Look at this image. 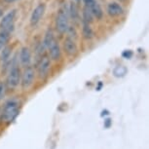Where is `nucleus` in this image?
I'll use <instances>...</instances> for the list:
<instances>
[{
	"mask_svg": "<svg viewBox=\"0 0 149 149\" xmlns=\"http://www.w3.org/2000/svg\"><path fill=\"white\" fill-rule=\"evenodd\" d=\"M123 12H124L123 8L119 3H116V2H111V3L108 4L107 13L111 17H119V16L122 15Z\"/></svg>",
	"mask_w": 149,
	"mask_h": 149,
	"instance_id": "obj_11",
	"label": "nucleus"
},
{
	"mask_svg": "<svg viewBox=\"0 0 149 149\" xmlns=\"http://www.w3.org/2000/svg\"><path fill=\"white\" fill-rule=\"evenodd\" d=\"M45 13V5L44 4H38L37 6L34 8V10L32 11L31 16H30V24L32 26H35L36 24L40 22Z\"/></svg>",
	"mask_w": 149,
	"mask_h": 149,
	"instance_id": "obj_7",
	"label": "nucleus"
},
{
	"mask_svg": "<svg viewBox=\"0 0 149 149\" xmlns=\"http://www.w3.org/2000/svg\"><path fill=\"white\" fill-rule=\"evenodd\" d=\"M127 71H128V69L126 68L125 66L119 65V66H116L114 68L113 74H114V76H116V77H123L127 74Z\"/></svg>",
	"mask_w": 149,
	"mask_h": 149,
	"instance_id": "obj_17",
	"label": "nucleus"
},
{
	"mask_svg": "<svg viewBox=\"0 0 149 149\" xmlns=\"http://www.w3.org/2000/svg\"><path fill=\"white\" fill-rule=\"evenodd\" d=\"M51 67V61H50V58L47 56H44L43 58H41L40 61L38 64V75L40 78L46 77L49 74V70Z\"/></svg>",
	"mask_w": 149,
	"mask_h": 149,
	"instance_id": "obj_6",
	"label": "nucleus"
},
{
	"mask_svg": "<svg viewBox=\"0 0 149 149\" xmlns=\"http://www.w3.org/2000/svg\"><path fill=\"white\" fill-rule=\"evenodd\" d=\"M22 89H27L32 85L33 81H34L35 77V72L34 69L30 66H26V68L24 69V73L22 75Z\"/></svg>",
	"mask_w": 149,
	"mask_h": 149,
	"instance_id": "obj_5",
	"label": "nucleus"
},
{
	"mask_svg": "<svg viewBox=\"0 0 149 149\" xmlns=\"http://www.w3.org/2000/svg\"><path fill=\"white\" fill-rule=\"evenodd\" d=\"M2 16H3V10L0 9V18H1Z\"/></svg>",
	"mask_w": 149,
	"mask_h": 149,
	"instance_id": "obj_26",
	"label": "nucleus"
},
{
	"mask_svg": "<svg viewBox=\"0 0 149 149\" xmlns=\"http://www.w3.org/2000/svg\"><path fill=\"white\" fill-rule=\"evenodd\" d=\"M107 114H109L107 110H103L102 113V116H103V115H107Z\"/></svg>",
	"mask_w": 149,
	"mask_h": 149,
	"instance_id": "obj_24",
	"label": "nucleus"
},
{
	"mask_svg": "<svg viewBox=\"0 0 149 149\" xmlns=\"http://www.w3.org/2000/svg\"><path fill=\"white\" fill-rule=\"evenodd\" d=\"M16 17V10L10 11L9 13L6 14L3 19L0 22V29L1 30H8L12 32L14 29V19Z\"/></svg>",
	"mask_w": 149,
	"mask_h": 149,
	"instance_id": "obj_4",
	"label": "nucleus"
},
{
	"mask_svg": "<svg viewBox=\"0 0 149 149\" xmlns=\"http://www.w3.org/2000/svg\"><path fill=\"white\" fill-rule=\"evenodd\" d=\"M121 1H124V0H121Z\"/></svg>",
	"mask_w": 149,
	"mask_h": 149,
	"instance_id": "obj_27",
	"label": "nucleus"
},
{
	"mask_svg": "<svg viewBox=\"0 0 149 149\" xmlns=\"http://www.w3.org/2000/svg\"><path fill=\"white\" fill-rule=\"evenodd\" d=\"M111 119H106L105 121H104V127L105 128H110V126H111Z\"/></svg>",
	"mask_w": 149,
	"mask_h": 149,
	"instance_id": "obj_22",
	"label": "nucleus"
},
{
	"mask_svg": "<svg viewBox=\"0 0 149 149\" xmlns=\"http://www.w3.org/2000/svg\"><path fill=\"white\" fill-rule=\"evenodd\" d=\"M49 55L50 58H52L53 61H58L61 58V48L60 45H58V41L55 40L53 43L49 46Z\"/></svg>",
	"mask_w": 149,
	"mask_h": 149,
	"instance_id": "obj_9",
	"label": "nucleus"
},
{
	"mask_svg": "<svg viewBox=\"0 0 149 149\" xmlns=\"http://www.w3.org/2000/svg\"><path fill=\"white\" fill-rule=\"evenodd\" d=\"M102 83H100V85H98V87H97V91H100V89L102 88Z\"/></svg>",
	"mask_w": 149,
	"mask_h": 149,
	"instance_id": "obj_25",
	"label": "nucleus"
},
{
	"mask_svg": "<svg viewBox=\"0 0 149 149\" xmlns=\"http://www.w3.org/2000/svg\"><path fill=\"white\" fill-rule=\"evenodd\" d=\"M5 95V86L3 83H0V100L4 97Z\"/></svg>",
	"mask_w": 149,
	"mask_h": 149,
	"instance_id": "obj_19",
	"label": "nucleus"
},
{
	"mask_svg": "<svg viewBox=\"0 0 149 149\" xmlns=\"http://www.w3.org/2000/svg\"><path fill=\"white\" fill-rule=\"evenodd\" d=\"M89 9H90V11H91L93 17L97 18V19H100L102 18L103 12H102V8H100V6L98 5V3H97V1H95L91 7H89Z\"/></svg>",
	"mask_w": 149,
	"mask_h": 149,
	"instance_id": "obj_12",
	"label": "nucleus"
},
{
	"mask_svg": "<svg viewBox=\"0 0 149 149\" xmlns=\"http://www.w3.org/2000/svg\"><path fill=\"white\" fill-rule=\"evenodd\" d=\"M11 32L8 30H1L0 32V51L7 45V42L9 41Z\"/></svg>",
	"mask_w": 149,
	"mask_h": 149,
	"instance_id": "obj_14",
	"label": "nucleus"
},
{
	"mask_svg": "<svg viewBox=\"0 0 149 149\" xmlns=\"http://www.w3.org/2000/svg\"><path fill=\"white\" fill-rule=\"evenodd\" d=\"M63 49L68 56H75L77 53V45L75 43V40L72 37H67L64 39L63 42Z\"/></svg>",
	"mask_w": 149,
	"mask_h": 149,
	"instance_id": "obj_8",
	"label": "nucleus"
},
{
	"mask_svg": "<svg viewBox=\"0 0 149 149\" xmlns=\"http://www.w3.org/2000/svg\"><path fill=\"white\" fill-rule=\"evenodd\" d=\"M67 11L63 8L58 11L57 19H56V29L60 33L63 34L67 31L69 27V19Z\"/></svg>",
	"mask_w": 149,
	"mask_h": 149,
	"instance_id": "obj_2",
	"label": "nucleus"
},
{
	"mask_svg": "<svg viewBox=\"0 0 149 149\" xmlns=\"http://www.w3.org/2000/svg\"><path fill=\"white\" fill-rule=\"evenodd\" d=\"M19 105L17 100H10V102H8L3 109V112H2L1 120L6 124H9L12 121H14L19 112Z\"/></svg>",
	"mask_w": 149,
	"mask_h": 149,
	"instance_id": "obj_1",
	"label": "nucleus"
},
{
	"mask_svg": "<svg viewBox=\"0 0 149 149\" xmlns=\"http://www.w3.org/2000/svg\"><path fill=\"white\" fill-rule=\"evenodd\" d=\"M55 40L56 39H55L54 33H53L52 29H48L46 31V33H45V36H44V40H43L44 46L46 48H49L50 45H51Z\"/></svg>",
	"mask_w": 149,
	"mask_h": 149,
	"instance_id": "obj_15",
	"label": "nucleus"
},
{
	"mask_svg": "<svg viewBox=\"0 0 149 149\" xmlns=\"http://www.w3.org/2000/svg\"><path fill=\"white\" fill-rule=\"evenodd\" d=\"M93 21V15L91 13V11L88 7L84 8L83 10V22H88V24H91Z\"/></svg>",
	"mask_w": 149,
	"mask_h": 149,
	"instance_id": "obj_18",
	"label": "nucleus"
},
{
	"mask_svg": "<svg viewBox=\"0 0 149 149\" xmlns=\"http://www.w3.org/2000/svg\"><path fill=\"white\" fill-rule=\"evenodd\" d=\"M83 2H84V4H85V6L89 8L95 3V0H83Z\"/></svg>",
	"mask_w": 149,
	"mask_h": 149,
	"instance_id": "obj_20",
	"label": "nucleus"
},
{
	"mask_svg": "<svg viewBox=\"0 0 149 149\" xmlns=\"http://www.w3.org/2000/svg\"><path fill=\"white\" fill-rule=\"evenodd\" d=\"M7 3H13V2H16V1H19V0H5Z\"/></svg>",
	"mask_w": 149,
	"mask_h": 149,
	"instance_id": "obj_23",
	"label": "nucleus"
},
{
	"mask_svg": "<svg viewBox=\"0 0 149 149\" xmlns=\"http://www.w3.org/2000/svg\"><path fill=\"white\" fill-rule=\"evenodd\" d=\"M19 61L24 66H29L31 61V53L27 47L22 48L19 52Z\"/></svg>",
	"mask_w": 149,
	"mask_h": 149,
	"instance_id": "obj_10",
	"label": "nucleus"
},
{
	"mask_svg": "<svg viewBox=\"0 0 149 149\" xmlns=\"http://www.w3.org/2000/svg\"><path fill=\"white\" fill-rule=\"evenodd\" d=\"M0 52H1V55H0V60H1V61L4 64L5 63H8V61H9L10 57H11V53H12L11 47L5 46Z\"/></svg>",
	"mask_w": 149,
	"mask_h": 149,
	"instance_id": "obj_13",
	"label": "nucleus"
},
{
	"mask_svg": "<svg viewBox=\"0 0 149 149\" xmlns=\"http://www.w3.org/2000/svg\"><path fill=\"white\" fill-rule=\"evenodd\" d=\"M21 70L17 65L12 66L7 77V84L10 88H16L21 82Z\"/></svg>",
	"mask_w": 149,
	"mask_h": 149,
	"instance_id": "obj_3",
	"label": "nucleus"
},
{
	"mask_svg": "<svg viewBox=\"0 0 149 149\" xmlns=\"http://www.w3.org/2000/svg\"><path fill=\"white\" fill-rule=\"evenodd\" d=\"M122 56H123L124 58H130L132 57V56H133V53H132V52L130 51V50H129V51H125V52H124L123 54H122Z\"/></svg>",
	"mask_w": 149,
	"mask_h": 149,
	"instance_id": "obj_21",
	"label": "nucleus"
},
{
	"mask_svg": "<svg viewBox=\"0 0 149 149\" xmlns=\"http://www.w3.org/2000/svg\"><path fill=\"white\" fill-rule=\"evenodd\" d=\"M93 35H94V33H93V29L91 26H90V24L83 22V36L86 39H91Z\"/></svg>",
	"mask_w": 149,
	"mask_h": 149,
	"instance_id": "obj_16",
	"label": "nucleus"
}]
</instances>
